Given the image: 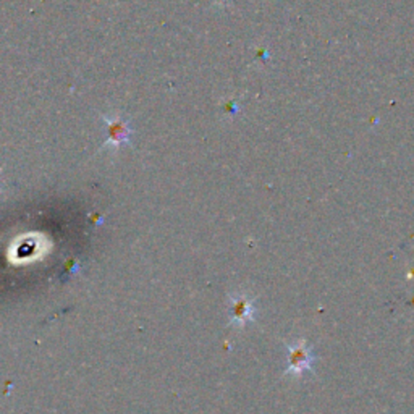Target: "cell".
<instances>
[{"label": "cell", "mask_w": 414, "mask_h": 414, "mask_svg": "<svg viewBox=\"0 0 414 414\" xmlns=\"http://www.w3.org/2000/svg\"><path fill=\"white\" fill-rule=\"evenodd\" d=\"M316 363L312 346L306 340L287 343V369L285 376L301 377L306 371H312Z\"/></svg>", "instance_id": "cell-1"}, {"label": "cell", "mask_w": 414, "mask_h": 414, "mask_svg": "<svg viewBox=\"0 0 414 414\" xmlns=\"http://www.w3.org/2000/svg\"><path fill=\"white\" fill-rule=\"evenodd\" d=\"M228 325L246 327L256 317V304L251 294L245 292L228 294Z\"/></svg>", "instance_id": "cell-2"}]
</instances>
